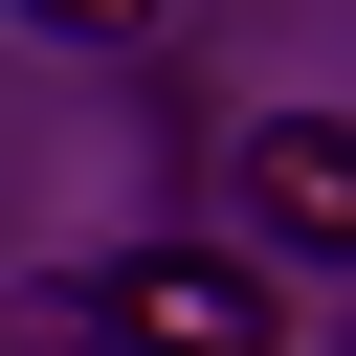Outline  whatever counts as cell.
I'll list each match as a JSON object with an SVG mask.
<instances>
[{"instance_id":"cell-1","label":"cell","mask_w":356,"mask_h":356,"mask_svg":"<svg viewBox=\"0 0 356 356\" xmlns=\"http://www.w3.org/2000/svg\"><path fill=\"white\" fill-rule=\"evenodd\" d=\"M89 334H111V356H289L245 245H134V267H89Z\"/></svg>"},{"instance_id":"cell-2","label":"cell","mask_w":356,"mask_h":356,"mask_svg":"<svg viewBox=\"0 0 356 356\" xmlns=\"http://www.w3.org/2000/svg\"><path fill=\"white\" fill-rule=\"evenodd\" d=\"M245 222H267V245H356V134H334V111H267V134H245Z\"/></svg>"},{"instance_id":"cell-3","label":"cell","mask_w":356,"mask_h":356,"mask_svg":"<svg viewBox=\"0 0 356 356\" xmlns=\"http://www.w3.org/2000/svg\"><path fill=\"white\" fill-rule=\"evenodd\" d=\"M22 22H67V44H111V22H156V0H22Z\"/></svg>"}]
</instances>
